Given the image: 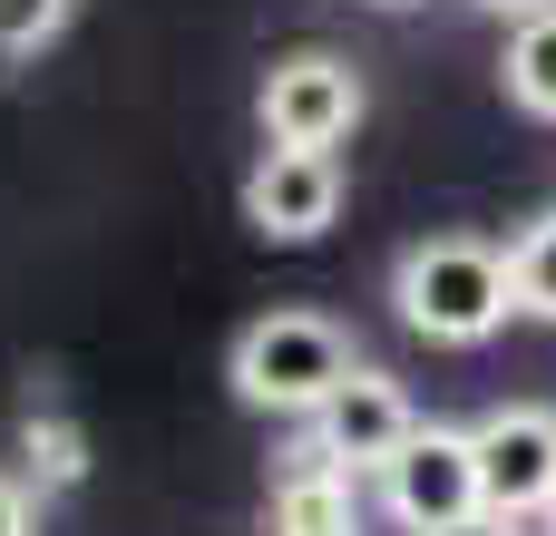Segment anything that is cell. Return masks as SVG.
I'll return each mask as SVG.
<instances>
[{
	"label": "cell",
	"mask_w": 556,
	"mask_h": 536,
	"mask_svg": "<svg viewBox=\"0 0 556 536\" xmlns=\"http://www.w3.org/2000/svg\"><path fill=\"white\" fill-rule=\"evenodd\" d=\"M498 78H508V98H518L528 117H547V127H556V10L518 20V39H508Z\"/></svg>",
	"instance_id": "cell-9"
},
{
	"label": "cell",
	"mask_w": 556,
	"mask_h": 536,
	"mask_svg": "<svg viewBox=\"0 0 556 536\" xmlns=\"http://www.w3.org/2000/svg\"><path fill=\"white\" fill-rule=\"evenodd\" d=\"M371 88L342 49H283L254 88V117H264V146H303V156H332L352 127H362Z\"/></svg>",
	"instance_id": "cell-3"
},
{
	"label": "cell",
	"mask_w": 556,
	"mask_h": 536,
	"mask_svg": "<svg viewBox=\"0 0 556 536\" xmlns=\"http://www.w3.org/2000/svg\"><path fill=\"white\" fill-rule=\"evenodd\" d=\"M479 10H498V20H538V10H556V0H479Z\"/></svg>",
	"instance_id": "cell-15"
},
{
	"label": "cell",
	"mask_w": 556,
	"mask_h": 536,
	"mask_svg": "<svg viewBox=\"0 0 556 536\" xmlns=\"http://www.w3.org/2000/svg\"><path fill=\"white\" fill-rule=\"evenodd\" d=\"M381 518H391V527H410V536H440V527L489 518V508H479V449H469V430L420 420V430H410V449L381 469Z\"/></svg>",
	"instance_id": "cell-5"
},
{
	"label": "cell",
	"mask_w": 556,
	"mask_h": 536,
	"mask_svg": "<svg viewBox=\"0 0 556 536\" xmlns=\"http://www.w3.org/2000/svg\"><path fill=\"white\" fill-rule=\"evenodd\" d=\"M0 536H29V488L20 478H0Z\"/></svg>",
	"instance_id": "cell-13"
},
{
	"label": "cell",
	"mask_w": 556,
	"mask_h": 536,
	"mask_svg": "<svg viewBox=\"0 0 556 536\" xmlns=\"http://www.w3.org/2000/svg\"><path fill=\"white\" fill-rule=\"evenodd\" d=\"M469 449H479V508L489 518H508V527L547 518V498H556V410L547 400H498L469 430Z\"/></svg>",
	"instance_id": "cell-6"
},
{
	"label": "cell",
	"mask_w": 556,
	"mask_h": 536,
	"mask_svg": "<svg viewBox=\"0 0 556 536\" xmlns=\"http://www.w3.org/2000/svg\"><path fill=\"white\" fill-rule=\"evenodd\" d=\"M352 371H362L352 332H342L332 312H303V303L244 322V332H235V361H225L235 400H244V410H274V420H313Z\"/></svg>",
	"instance_id": "cell-2"
},
{
	"label": "cell",
	"mask_w": 556,
	"mask_h": 536,
	"mask_svg": "<svg viewBox=\"0 0 556 536\" xmlns=\"http://www.w3.org/2000/svg\"><path fill=\"white\" fill-rule=\"evenodd\" d=\"M391 303L420 342H489L508 312H518V283H508V244H479V234H420L401 264H391Z\"/></svg>",
	"instance_id": "cell-1"
},
{
	"label": "cell",
	"mask_w": 556,
	"mask_h": 536,
	"mask_svg": "<svg viewBox=\"0 0 556 536\" xmlns=\"http://www.w3.org/2000/svg\"><path fill=\"white\" fill-rule=\"evenodd\" d=\"M371 10H410V0H371Z\"/></svg>",
	"instance_id": "cell-16"
},
{
	"label": "cell",
	"mask_w": 556,
	"mask_h": 536,
	"mask_svg": "<svg viewBox=\"0 0 556 536\" xmlns=\"http://www.w3.org/2000/svg\"><path fill=\"white\" fill-rule=\"evenodd\" d=\"M440 536H528V527H508V518H469V527H440Z\"/></svg>",
	"instance_id": "cell-14"
},
{
	"label": "cell",
	"mask_w": 556,
	"mask_h": 536,
	"mask_svg": "<svg viewBox=\"0 0 556 536\" xmlns=\"http://www.w3.org/2000/svg\"><path fill=\"white\" fill-rule=\"evenodd\" d=\"M410 430H420L410 391H401L391 371H371V361H362V371H352V381L303 420V439H293V459H283V469H342V478H362V469H371V478H381V469L410 449Z\"/></svg>",
	"instance_id": "cell-4"
},
{
	"label": "cell",
	"mask_w": 556,
	"mask_h": 536,
	"mask_svg": "<svg viewBox=\"0 0 556 536\" xmlns=\"http://www.w3.org/2000/svg\"><path fill=\"white\" fill-rule=\"evenodd\" d=\"M274 536H362V488L342 469H283L274 478Z\"/></svg>",
	"instance_id": "cell-8"
},
{
	"label": "cell",
	"mask_w": 556,
	"mask_h": 536,
	"mask_svg": "<svg viewBox=\"0 0 556 536\" xmlns=\"http://www.w3.org/2000/svg\"><path fill=\"white\" fill-rule=\"evenodd\" d=\"M508 283H518V312H528V322H556V215H528V225H518Z\"/></svg>",
	"instance_id": "cell-10"
},
{
	"label": "cell",
	"mask_w": 556,
	"mask_h": 536,
	"mask_svg": "<svg viewBox=\"0 0 556 536\" xmlns=\"http://www.w3.org/2000/svg\"><path fill=\"white\" fill-rule=\"evenodd\" d=\"M342 215V156H303V146H264L244 176V225L274 244H313Z\"/></svg>",
	"instance_id": "cell-7"
},
{
	"label": "cell",
	"mask_w": 556,
	"mask_h": 536,
	"mask_svg": "<svg viewBox=\"0 0 556 536\" xmlns=\"http://www.w3.org/2000/svg\"><path fill=\"white\" fill-rule=\"evenodd\" d=\"M68 10H78V0H0V59L49 49V39L68 29Z\"/></svg>",
	"instance_id": "cell-12"
},
{
	"label": "cell",
	"mask_w": 556,
	"mask_h": 536,
	"mask_svg": "<svg viewBox=\"0 0 556 536\" xmlns=\"http://www.w3.org/2000/svg\"><path fill=\"white\" fill-rule=\"evenodd\" d=\"M20 449H29V478H39V488H78V478H88V439H78L59 410H29V420H20Z\"/></svg>",
	"instance_id": "cell-11"
},
{
	"label": "cell",
	"mask_w": 556,
	"mask_h": 536,
	"mask_svg": "<svg viewBox=\"0 0 556 536\" xmlns=\"http://www.w3.org/2000/svg\"><path fill=\"white\" fill-rule=\"evenodd\" d=\"M547 527H556V498H547Z\"/></svg>",
	"instance_id": "cell-17"
}]
</instances>
